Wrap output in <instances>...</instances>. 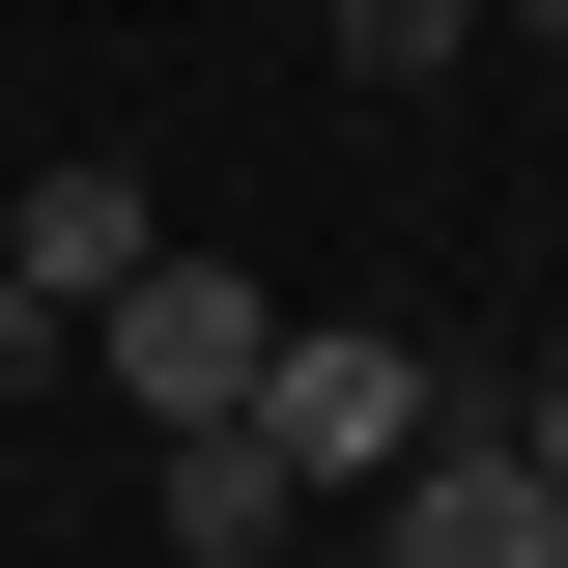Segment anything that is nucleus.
Returning <instances> with one entry per match:
<instances>
[{"instance_id":"3","label":"nucleus","mask_w":568,"mask_h":568,"mask_svg":"<svg viewBox=\"0 0 568 568\" xmlns=\"http://www.w3.org/2000/svg\"><path fill=\"white\" fill-rule=\"evenodd\" d=\"M369 568H568V484L511 426H426L398 484H369Z\"/></svg>"},{"instance_id":"5","label":"nucleus","mask_w":568,"mask_h":568,"mask_svg":"<svg viewBox=\"0 0 568 568\" xmlns=\"http://www.w3.org/2000/svg\"><path fill=\"white\" fill-rule=\"evenodd\" d=\"M142 511H171V568H284V511H313V484H284L256 426H171V455H142Z\"/></svg>"},{"instance_id":"9","label":"nucleus","mask_w":568,"mask_h":568,"mask_svg":"<svg viewBox=\"0 0 568 568\" xmlns=\"http://www.w3.org/2000/svg\"><path fill=\"white\" fill-rule=\"evenodd\" d=\"M484 29H540V58H568V0H484Z\"/></svg>"},{"instance_id":"2","label":"nucleus","mask_w":568,"mask_h":568,"mask_svg":"<svg viewBox=\"0 0 568 568\" xmlns=\"http://www.w3.org/2000/svg\"><path fill=\"white\" fill-rule=\"evenodd\" d=\"M85 342H114V398H142V426H256V369H284V313H256L227 256H142L114 313H85Z\"/></svg>"},{"instance_id":"1","label":"nucleus","mask_w":568,"mask_h":568,"mask_svg":"<svg viewBox=\"0 0 568 568\" xmlns=\"http://www.w3.org/2000/svg\"><path fill=\"white\" fill-rule=\"evenodd\" d=\"M426 426H455V398H426L398 313H284V369H256V455H284V484H342V511H369Z\"/></svg>"},{"instance_id":"8","label":"nucleus","mask_w":568,"mask_h":568,"mask_svg":"<svg viewBox=\"0 0 568 568\" xmlns=\"http://www.w3.org/2000/svg\"><path fill=\"white\" fill-rule=\"evenodd\" d=\"M511 455H540V484H568V369H540V426H511Z\"/></svg>"},{"instance_id":"6","label":"nucleus","mask_w":568,"mask_h":568,"mask_svg":"<svg viewBox=\"0 0 568 568\" xmlns=\"http://www.w3.org/2000/svg\"><path fill=\"white\" fill-rule=\"evenodd\" d=\"M313 29H342V85H455L484 58V0H313Z\"/></svg>"},{"instance_id":"7","label":"nucleus","mask_w":568,"mask_h":568,"mask_svg":"<svg viewBox=\"0 0 568 568\" xmlns=\"http://www.w3.org/2000/svg\"><path fill=\"white\" fill-rule=\"evenodd\" d=\"M29 369H58V313H29V284H0V398H29Z\"/></svg>"},{"instance_id":"4","label":"nucleus","mask_w":568,"mask_h":568,"mask_svg":"<svg viewBox=\"0 0 568 568\" xmlns=\"http://www.w3.org/2000/svg\"><path fill=\"white\" fill-rule=\"evenodd\" d=\"M142 256H171V200H142V171H0V284H29V313H114Z\"/></svg>"}]
</instances>
